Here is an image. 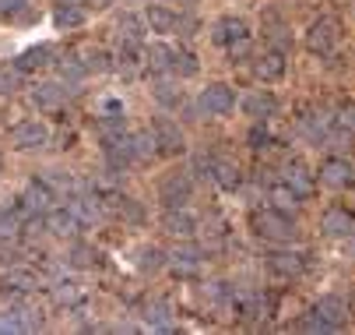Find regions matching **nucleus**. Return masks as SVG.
Segmentation results:
<instances>
[{"label":"nucleus","mask_w":355,"mask_h":335,"mask_svg":"<svg viewBox=\"0 0 355 335\" xmlns=\"http://www.w3.org/2000/svg\"><path fill=\"white\" fill-rule=\"evenodd\" d=\"M338 39H341L338 22H334V18H320V22H313L310 32H306V50H310V54H331L334 46H338Z\"/></svg>","instance_id":"obj_2"},{"label":"nucleus","mask_w":355,"mask_h":335,"mask_svg":"<svg viewBox=\"0 0 355 335\" xmlns=\"http://www.w3.org/2000/svg\"><path fill=\"white\" fill-rule=\"evenodd\" d=\"M46 229L53 233V236H74L81 229V219H78L74 209H57V212L46 215Z\"/></svg>","instance_id":"obj_6"},{"label":"nucleus","mask_w":355,"mask_h":335,"mask_svg":"<svg viewBox=\"0 0 355 335\" xmlns=\"http://www.w3.org/2000/svg\"><path fill=\"white\" fill-rule=\"evenodd\" d=\"M53 300H57L60 307H74V304L81 300V286H78V282H57V286H53Z\"/></svg>","instance_id":"obj_25"},{"label":"nucleus","mask_w":355,"mask_h":335,"mask_svg":"<svg viewBox=\"0 0 355 335\" xmlns=\"http://www.w3.org/2000/svg\"><path fill=\"white\" fill-rule=\"evenodd\" d=\"M11 226H15L11 212H0V233H11Z\"/></svg>","instance_id":"obj_42"},{"label":"nucleus","mask_w":355,"mask_h":335,"mask_svg":"<svg viewBox=\"0 0 355 335\" xmlns=\"http://www.w3.org/2000/svg\"><path fill=\"white\" fill-rule=\"evenodd\" d=\"M197 265H200V258H197V251H193V247L176 251V272H197Z\"/></svg>","instance_id":"obj_34"},{"label":"nucleus","mask_w":355,"mask_h":335,"mask_svg":"<svg viewBox=\"0 0 355 335\" xmlns=\"http://www.w3.org/2000/svg\"><path fill=\"white\" fill-rule=\"evenodd\" d=\"M148 60H151V67L169 71V67H173V50H169V46H162V42H155V46L148 50Z\"/></svg>","instance_id":"obj_29"},{"label":"nucleus","mask_w":355,"mask_h":335,"mask_svg":"<svg viewBox=\"0 0 355 335\" xmlns=\"http://www.w3.org/2000/svg\"><path fill=\"white\" fill-rule=\"evenodd\" d=\"M317 314L338 328V325H345V318H348V304H345L341 297H324V300L317 304Z\"/></svg>","instance_id":"obj_16"},{"label":"nucleus","mask_w":355,"mask_h":335,"mask_svg":"<svg viewBox=\"0 0 355 335\" xmlns=\"http://www.w3.org/2000/svg\"><path fill=\"white\" fill-rule=\"evenodd\" d=\"M18 74H21L18 67H15V71H0V92H4V95L15 92V88H18Z\"/></svg>","instance_id":"obj_39"},{"label":"nucleus","mask_w":355,"mask_h":335,"mask_svg":"<svg viewBox=\"0 0 355 335\" xmlns=\"http://www.w3.org/2000/svg\"><path fill=\"white\" fill-rule=\"evenodd\" d=\"M302 328H310V332H334V325H331V321H324L317 311H310L306 318H302Z\"/></svg>","instance_id":"obj_35"},{"label":"nucleus","mask_w":355,"mask_h":335,"mask_svg":"<svg viewBox=\"0 0 355 335\" xmlns=\"http://www.w3.org/2000/svg\"><path fill=\"white\" fill-rule=\"evenodd\" d=\"M190 229H193V219H190L187 212H169V215H166V233H173V236H190Z\"/></svg>","instance_id":"obj_28"},{"label":"nucleus","mask_w":355,"mask_h":335,"mask_svg":"<svg viewBox=\"0 0 355 335\" xmlns=\"http://www.w3.org/2000/svg\"><path fill=\"white\" fill-rule=\"evenodd\" d=\"M268 265H271V272H278V275H299V272H302V258L292 254V251H278V254H271Z\"/></svg>","instance_id":"obj_20"},{"label":"nucleus","mask_w":355,"mask_h":335,"mask_svg":"<svg viewBox=\"0 0 355 335\" xmlns=\"http://www.w3.org/2000/svg\"><path fill=\"white\" fill-rule=\"evenodd\" d=\"M92 258H95V251H92V247H85V244H74V247H71V261H74L78 268L92 265Z\"/></svg>","instance_id":"obj_36"},{"label":"nucleus","mask_w":355,"mask_h":335,"mask_svg":"<svg viewBox=\"0 0 355 335\" xmlns=\"http://www.w3.org/2000/svg\"><path fill=\"white\" fill-rule=\"evenodd\" d=\"M130 149H134V159H151V156H159V141H155V131H141L130 138Z\"/></svg>","instance_id":"obj_18"},{"label":"nucleus","mask_w":355,"mask_h":335,"mask_svg":"<svg viewBox=\"0 0 355 335\" xmlns=\"http://www.w3.org/2000/svg\"><path fill=\"white\" fill-rule=\"evenodd\" d=\"M288 187L302 198V195H310V190H313V180H310V173L302 166H288Z\"/></svg>","instance_id":"obj_26"},{"label":"nucleus","mask_w":355,"mask_h":335,"mask_svg":"<svg viewBox=\"0 0 355 335\" xmlns=\"http://www.w3.org/2000/svg\"><path fill=\"white\" fill-rule=\"evenodd\" d=\"M57 25H64V28H78V25H85V8H78V4H57Z\"/></svg>","instance_id":"obj_24"},{"label":"nucleus","mask_w":355,"mask_h":335,"mask_svg":"<svg viewBox=\"0 0 355 335\" xmlns=\"http://www.w3.org/2000/svg\"><path fill=\"white\" fill-rule=\"evenodd\" d=\"M352 180V166L345 163V159H327L324 166H320V183H327V187H345Z\"/></svg>","instance_id":"obj_13"},{"label":"nucleus","mask_w":355,"mask_h":335,"mask_svg":"<svg viewBox=\"0 0 355 335\" xmlns=\"http://www.w3.org/2000/svg\"><path fill=\"white\" fill-rule=\"evenodd\" d=\"M49 202H53V190H49L46 180H32V183L21 190V205H25V212H42Z\"/></svg>","instance_id":"obj_8"},{"label":"nucleus","mask_w":355,"mask_h":335,"mask_svg":"<svg viewBox=\"0 0 355 335\" xmlns=\"http://www.w3.org/2000/svg\"><path fill=\"white\" fill-rule=\"evenodd\" d=\"M25 4V0H0V15H4V11H18Z\"/></svg>","instance_id":"obj_41"},{"label":"nucleus","mask_w":355,"mask_h":335,"mask_svg":"<svg viewBox=\"0 0 355 335\" xmlns=\"http://www.w3.org/2000/svg\"><path fill=\"white\" fill-rule=\"evenodd\" d=\"M338 124H341V127H348V131H355V103L341 106V113H338Z\"/></svg>","instance_id":"obj_40"},{"label":"nucleus","mask_w":355,"mask_h":335,"mask_svg":"<svg viewBox=\"0 0 355 335\" xmlns=\"http://www.w3.org/2000/svg\"><path fill=\"white\" fill-rule=\"evenodd\" d=\"M253 229H257V233L264 236V240H275V244H285V240H292V236H295V229H292L288 215H285V212H278V209L257 212V219H253Z\"/></svg>","instance_id":"obj_1"},{"label":"nucleus","mask_w":355,"mask_h":335,"mask_svg":"<svg viewBox=\"0 0 355 335\" xmlns=\"http://www.w3.org/2000/svg\"><path fill=\"white\" fill-rule=\"evenodd\" d=\"M208 170H211L215 183H218V187H225V190H232V187L239 183V170H236L229 159H211V163H208Z\"/></svg>","instance_id":"obj_17"},{"label":"nucleus","mask_w":355,"mask_h":335,"mask_svg":"<svg viewBox=\"0 0 355 335\" xmlns=\"http://www.w3.org/2000/svg\"><path fill=\"white\" fill-rule=\"evenodd\" d=\"M320 229H324L327 236H352V233H355V219H352L345 209H331V212H324Z\"/></svg>","instance_id":"obj_10"},{"label":"nucleus","mask_w":355,"mask_h":335,"mask_svg":"<svg viewBox=\"0 0 355 335\" xmlns=\"http://www.w3.org/2000/svg\"><path fill=\"white\" fill-rule=\"evenodd\" d=\"M151 95H155V99H159L166 110H176V106L183 103V88H180V85H173V81H155Z\"/></svg>","instance_id":"obj_21"},{"label":"nucleus","mask_w":355,"mask_h":335,"mask_svg":"<svg viewBox=\"0 0 355 335\" xmlns=\"http://www.w3.org/2000/svg\"><path fill=\"white\" fill-rule=\"evenodd\" d=\"M49 57H53V50H49V46H35V50H25V54L18 57V71H39V67L49 64Z\"/></svg>","instance_id":"obj_22"},{"label":"nucleus","mask_w":355,"mask_h":335,"mask_svg":"<svg viewBox=\"0 0 355 335\" xmlns=\"http://www.w3.org/2000/svg\"><path fill=\"white\" fill-rule=\"evenodd\" d=\"M232 106H236V92L222 81H215L200 92V110L208 117H225V113H232Z\"/></svg>","instance_id":"obj_3"},{"label":"nucleus","mask_w":355,"mask_h":335,"mask_svg":"<svg viewBox=\"0 0 355 335\" xmlns=\"http://www.w3.org/2000/svg\"><path fill=\"white\" fill-rule=\"evenodd\" d=\"M32 103H35L39 110H60V103H64V85H57V81L35 85V92H32Z\"/></svg>","instance_id":"obj_12"},{"label":"nucleus","mask_w":355,"mask_h":335,"mask_svg":"<svg viewBox=\"0 0 355 335\" xmlns=\"http://www.w3.org/2000/svg\"><path fill=\"white\" fill-rule=\"evenodd\" d=\"M190 190H193L190 177H187V173H173V177H166V180H162L159 195H162V202H166L169 209H176V205H183V202L190 198Z\"/></svg>","instance_id":"obj_5"},{"label":"nucleus","mask_w":355,"mask_h":335,"mask_svg":"<svg viewBox=\"0 0 355 335\" xmlns=\"http://www.w3.org/2000/svg\"><path fill=\"white\" fill-rule=\"evenodd\" d=\"M85 74H88V67H85L78 57H64V60H60V78H64V81H81Z\"/></svg>","instance_id":"obj_31"},{"label":"nucleus","mask_w":355,"mask_h":335,"mask_svg":"<svg viewBox=\"0 0 355 335\" xmlns=\"http://www.w3.org/2000/svg\"><path fill=\"white\" fill-rule=\"evenodd\" d=\"M155 141H159V152H180L183 149V134H180V127L173 124V120H155Z\"/></svg>","instance_id":"obj_9"},{"label":"nucleus","mask_w":355,"mask_h":335,"mask_svg":"<svg viewBox=\"0 0 355 335\" xmlns=\"http://www.w3.org/2000/svg\"><path fill=\"white\" fill-rule=\"evenodd\" d=\"M236 39H246V22H239V18H222L218 25H215V42H236Z\"/></svg>","instance_id":"obj_19"},{"label":"nucleus","mask_w":355,"mask_h":335,"mask_svg":"<svg viewBox=\"0 0 355 335\" xmlns=\"http://www.w3.org/2000/svg\"><path fill=\"white\" fill-rule=\"evenodd\" d=\"M120 28H127L123 35H127L130 42H137V39H141V22H137L134 15H123V18H120Z\"/></svg>","instance_id":"obj_37"},{"label":"nucleus","mask_w":355,"mask_h":335,"mask_svg":"<svg viewBox=\"0 0 355 335\" xmlns=\"http://www.w3.org/2000/svg\"><path fill=\"white\" fill-rule=\"evenodd\" d=\"M243 110H246L250 117H257V120H261V117H271V113L278 110V99H275L271 92H253L250 99L243 103Z\"/></svg>","instance_id":"obj_15"},{"label":"nucleus","mask_w":355,"mask_h":335,"mask_svg":"<svg viewBox=\"0 0 355 335\" xmlns=\"http://www.w3.org/2000/svg\"><path fill=\"white\" fill-rule=\"evenodd\" d=\"M25 328H32V325L21 318V311H4L0 314V332H25Z\"/></svg>","instance_id":"obj_32"},{"label":"nucleus","mask_w":355,"mask_h":335,"mask_svg":"<svg viewBox=\"0 0 355 335\" xmlns=\"http://www.w3.org/2000/svg\"><path fill=\"white\" fill-rule=\"evenodd\" d=\"M169 71H176L180 78H193L197 74V60H193V54H187V50H173V67Z\"/></svg>","instance_id":"obj_27"},{"label":"nucleus","mask_w":355,"mask_h":335,"mask_svg":"<svg viewBox=\"0 0 355 335\" xmlns=\"http://www.w3.org/2000/svg\"><path fill=\"white\" fill-rule=\"evenodd\" d=\"M11 141H15V149H21V152H32V149H42V145H49V127L42 124V120H21L15 131H11Z\"/></svg>","instance_id":"obj_4"},{"label":"nucleus","mask_w":355,"mask_h":335,"mask_svg":"<svg viewBox=\"0 0 355 335\" xmlns=\"http://www.w3.org/2000/svg\"><path fill=\"white\" fill-rule=\"evenodd\" d=\"M345 251H348V254H352V258H355V233H352V236H348V244H345Z\"/></svg>","instance_id":"obj_43"},{"label":"nucleus","mask_w":355,"mask_h":335,"mask_svg":"<svg viewBox=\"0 0 355 335\" xmlns=\"http://www.w3.org/2000/svg\"><path fill=\"white\" fill-rule=\"evenodd\" d=\"M271 202H275V209L278 212H295V205H299V195L288 187V183H278V187H271Z\"/></svg>","instance_id":"obj_23"},{"label":"nucleus","mask_w":355,"mask_h":335,"mask_svg":"<svg viewBox=\"0 0 355 335\" xmlns=\"http://www.w3.org/2000/svg\"><path fill=\"white\" fill-rule=\"evenodd\" d=\"M141 268H162V251L159 247H144V261H141Z\"/></svg>","instance_id":"obj_38"},{"label":"nucleus","mask_w":355,"mask_h":335,"mask_svg":"<svg viewBox=\"0 0 355 335\" xmlns=\"http://www.w3.org/2000/svg\"><path fill=\"white\" fill-rule=\"evenodd\" d=\"M144 22H148V28H151V32L169 35V32H176L180 15H176V11H169V8H162V4H151V8L144 11Z\"/></svg>","instance_id":"obj_7"},{"label":"nucleus","mask_w":355,"mask_h":335,"mask_svg":"<svg viewBox=\"0 0 355 335\" xmlns=\"http://www.w3.org/2000/svg\"><path fill=\"white\" fill-rule=\"evenodd\" d=\"M148 325H155V328H169V304L166 300H155V304H148Z\"/></svg>","instance_id":"obj_30"},{"label":"nucleus","mask_w":355,"mask_h":335,"mask_svg":"<svg viewBox=\"0 0 355 335\" xmlns=\"http://www.w3.org/2000/svg\"><path fill=\"white\" fill-rule=\"evenodd\" d=\"M253 74H257L261 81H278V78L285 74V57H282L278 50L257 57V64H253Z\"/></svg>","instance_id":"obj_11"},{"label":"nucleus","mask_w":355,"mask_h":335,"mask_svg":"<svg viewBox=\"0 0 355 335\" xmlns=\"http://www.w3.org/2000/svg\"><path fill=\"white\" fill-rule=\"evenodd\" d=\"M35 286V279L28 275V272H8L4 279H0V297H21V293H28Z\"/></svg>","instance_id":"obj_14"},{"label":"nucleus","mask_w":355,"mask_h":335,"mask_svg":"<svg viewBox=\"0 0 355 335\" xmlns=\"http://www.w3.org/2000/svg\"><path fill=\"white\" fill-rule=\"evenodd\" d=\"M81 64H85L88 71H110V54H106V50H88Z\"/></svg>","instance_id":"obj_33"}]
</instances>
